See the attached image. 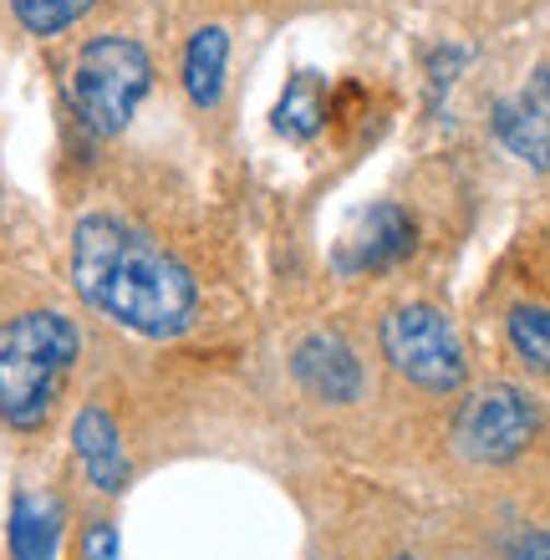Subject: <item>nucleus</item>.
Listing matches in <instances>:
<instances>
[{
    "label": "nucleus",
    "instance_id": "f257e3e1",
    "mask_svg": "<svg viewBox=\"0 0 550 560\" xmlns=\"http://www.w3.org/2000/svg\"><path fill=\"white\" fill-rule=\"evenodd\" d=\"M72 280L92 311L153 341L189 331L199 311V285L189 270L168 250H159L143 230L113 214H87L77 224Z\"/></svg>",
    "mask_w": 550,
    "mask_h": 560
},
{
    "label": "nucleus",
    "instance_id": "f03ea898",
    "mask_svg": "<svg viewBox=\"0 0 550 560\" xmlns=\"http://www.w3.org/2000/svg\"><path fill=\"white\" fill-rule=\"evenodd\" d=\"M77 347V326L61 311H26L15 322H0V418L21 433H36L57 413Z\"/></svg>",
    "mask_w": 550,
    "mask_h": 560
},
{
    "label": "nucleus",
    "instance_id": "7ed1b4c3",
    "mask_svg": "<svg viewBox=\"0 0 550 560\" xmlns=\"http://www.w3.org/2000/svg\"><path fill=\"white\" fill-rule=\"evenodd\" d=\"M72 107L92 133H122L153 88V61L133 36H92L72 61Z\"/></svg>",
    "mask_w": 550,
    "mask_h": 560
},
{
    "label": "nucleus",
    "instance_id": "20e7f679",
    "mask_svg": "<svg viewBox=\"0 0 550 560\" xmlns=\"http://www.w3.org/2000/svg\"><path fill=\"white\" fill-rule=\"evenodd\" d=\"M383 357L387 368L408 377L423 393H454L469 377V362H464L459 331L448 326L444 311L433 306H398L387 311L383 322Z\"/></svg>",
    "mask_w": 550,
    "mask_h": 560
},
{
    "label": "nucleus",
    "instance_id": "39448f33",
    "mask_svg": "<svg viewBox=\"0 0 550 560\" xmlns=\"http://www.w3.org/2000/svg\"><path fill=\"white\" fill-rule=\"evenodd\" d=\"M540 433V408L520 387L490 383L469 393L454 413V448L475 464H510L520 458Z\"/></svg>",
    "mask_w": 550,
    "mask_h": 560
},
{
    "label": "nucleus",
    "instance_id": "423d86ee",
    "mask_svg": "<svg viewBox=\"0 0 550 560\" xmlns=\"http://www.w3.org/2000/svg\"><path fill=\"white\" fill-rule=\"evenodd\" d=\"M413 245H418V224L408 209L372 205L347 230V240L331 255V266H337V276H372V270H387V266H398V260H408Z\"/></svg>",
    "mask_w": 550,
    "mask_h": 560
},
{
    "label": "nucleus",
    "instance_id": "0eeeda50",
    "mask_svg": "<svg viewBox=\"0 0 550 560\" xmlns=\"http://www.w3.org/2000/svg\"><path fill=\"white\" fill-rule=\"evenodd\" d=\"M296 383L312 398L342 408V402H358L362 393V362L337 331H312L296 347Z\"/></svg>",
    "mask_w": 550,
    "mask_h": 560
},
{
    "label": "nucleus",
    "instance_id": "6e6552de",
    "mask_svg": "<svg viewBox=\"0 0 550 560\" xmlns=\"http://www.w3.org/2000/svg\"><path fill=\"white\" fill-rule=\"evenodd\" d=\"M72 448H77V464L87 469V479L103 489V494H118V489L128 485L133 464H128L122 433H118V423H113L107 408L87 402V408L72 418Z\"/></svg>",
    "mask_w": 550,
    "mask_h": 560
},
{
    "label": "nucleus",
    "instance_id": "1a4fd4ad",
    "mask_svg": "<svg viewBox=\"0 0 550 560\" xmlns=\"http://www.w3.org/2000/svg\"><path fill=\"white\" fill-rule=\"evenodd\" d=\"M61 510L57 494H42V489H21L11 504V525H5V540H11L15 560H57L61 546Z\"/></svg>",
    "mask_w": 550,
    "mask_h": 560
},
{
    "label": "nucleus",
    "instance_id": "9d476101",
    "mask_svg": "<svg viewBox=\"0 0 550 560\" xmlns=\"http://www.w3.org/2000/svg\"><path fill=\"white\" fill-rule=\"evenodd\" d=\"M224 67H230V31L199 26L184 46V92L194 107H214L224 92Z\"/></svg>",
    "mask_w": 550,
    "mask_h": 560
},
{
    "label": "nucleus",
    "instance_id": "9b49d317",
    "mask_svg": "<svg viewBox=\"0 0 550 560\" xmlns=\"http://www.w3.org/2000/svg\"><path fill=\"white\" fill-rule=\"evenodd\" d=\"M327 88H321V77L301 72L291 77V88L281 92V103H276V113H270V122H276V133L285 138H316L321 128H327Z\"/></svg>",
    "mask_w": 550,
    "mask_h": 560
},
{
    "label": "nucleus",
    "instance_id": "f8f14e48",
    "mask_svg": "<svg viewBox=\"0 0 550 560\" xmlns=\"http://www.w3.org/2000/svg\"><path fill=\"white\" fill-rule=\"evenodd\" d=\"M494 133L515 159L550 168V122L540 113H530L525 103H500L494 107Z\"/></svg>",
    "mask_w": 550,
    "mask_h": 560
},
{
    "label": "nucleus",
    "instance_id": "ddd939ff",
    "mask_svg": "<svg viewBox=\"0 0 550 560\" xmlns=\"http://www.w3.org/2000/svg\"><path fill=\"white\" fill-rule=\"evenodd\" d=\"M510 341L530 372H550V311L546 306H515L510 311Z\"/></svg>",
    "mask_w": 550,
    "mask_h": 560
},
{
    "label": "nucleus",
    "instance_id": "4468645a",
    "mask_svg": "<svg viewBox=\"0 0 550 560\" xmlns=\"http://www.w3.org/2000/svg\"><path fill=\"white\" fill-rule=\"evenodd\" d=\"M11 11L31 36H61L92 11V0H11Z\"/></svg>",
    "mask_w": 550,
    "mask_h": 560
},
{
    "label": "nucleus",
    "instance_id": "2eb2a0df",
    "mask_svg": "<svg viewBox=\"0 0 550 560\" xmlns=\"http://www.w3.org/2000/svg\"><path fill=\"white\" fill-rule=\"evenodd\" d=\"M77 560H118V530H113L107 520H92L87 530H82Z\"/></svg>",
    "mask_w": 550,
    "mask_h": 560
},
{
    "label": "nucleus",
    "instance_id": "dca6fc26",
    "mask_svg": "<svg viewBox=\"0 0 550 560\" xmlns=\"http://www.w3.org/2000/svg\"><path fill=\"white\" fill-rule=\"evenodd\" d=\"M525 107H530V113H540V118L550 122V67L546 72H536L530 77V88H525V97H520Z\"/></svg>",
    "mask_w": 550,
    "mask_h": 560
},
{
    "label": "nucleus",
    "instance_id": "f3484780",
    "mask_svg": "<svg viewBox=\"0 0 550 560\" xmlns=\"http://www.w3.org/2000/svg\"><path fill=\"white\" fill-rule=\"evenodd\" d=\"M510 560H550V535H525L520 546L510 550Z\"/></svg>",
    "mask_w": 550,
    "mask_h": 560
}]
</instances>
